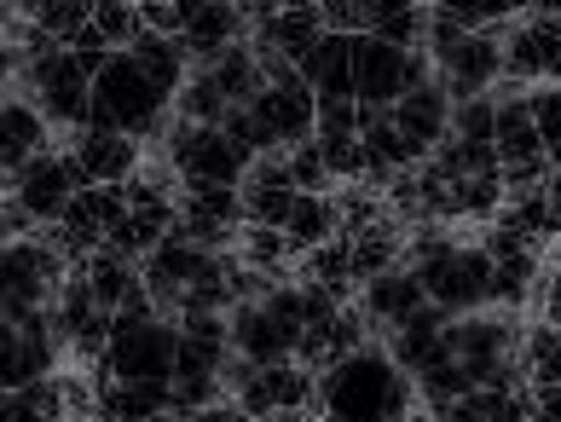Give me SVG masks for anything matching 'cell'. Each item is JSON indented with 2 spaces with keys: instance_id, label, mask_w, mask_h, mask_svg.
Listing matches in <instances>:
<instances>
[{
  "instance_id": "1",
  "label": "cell",
  "mask_w": 561,
  "mask_h": 422,
  "mask_svg": "<svg viewBox=\"0 0 561 422\" xmlns=\"http://www.w3.org/2000/svg\"><path fill=\"white\" fill-rule=\"evenodd\" d=\"M411 406H417V383L382 347H365L319 376L324 422H400V417H411Z\"/></svg>"
},
{
  "instance_id": "2",
  "label": "cell",
  "mask_w": 561,
  "mask_h": 422,
  "mask_svg": "<svg viewBox=\"0 0 561 422\" xmlns=\"http://www.w3.org/2000/svg\"><path fill=\"white\" fill-rule=\"evenodd\" d=\"M12 99H30L47 128H88V104H93V76L76 65L70 47H47L41 58H30L24 76H18Z\"/></svg>"
},
{
  "instance_id": "3",
  "label": "cell",
  "mask_w": 561,
  "mask_h": 422,
  "mask_svg": "<svg viewBox=\"0 0 561 422\" xmlns=\"http://www.w3.org/2000/svg\"><path fill=\"white\" fill-rule=\"evenodd\" d=\"M174 358H180V324L139 319V312H111L105 365L116 383H174Z\"/></svg>"
},
{
  "instance_id": "4",
  "label": "cell",
  "mask_w": 561,
  "mask_h": 422,
  "mask_svg": "<svg viewBox=\"0 0 561 422\" xmlns=\"http://www.w3.org/2000/svg\"><path fill=\"white\" fill-rule=\"evenodd\" d=\"M151 157H169L174 174H180V192L185 185H243L249 174V151H238L232 139H226L220 128H192V122H169V139H162V151Z\"/></svg>"
},
{
  "instance_id": "5",
  "label": "cell",
  "mask_w": 561,
  "mask_h": 422,
  "mask_svg": "<svg viewBox=\"0 0 561 422\" xmlns=\"http://www.w3.org/2000/svg\"><path fill=\"white\" fill-rule=\"evenodd\" d=\"M417 278L428 289V301L446 307L451 319H469V312L492 307V255L481 243H469V238L457 243L451 255H440L434 266H423Z\"/></svg>"
},
{
  "instance_id": "6",
  "label": "cell",
  "mask_w": 561,
  "mask_h": 422,
  "mask_svg": "<svg viewBox=\"0 0 561 422\" xmlns=\"http://www.w3.org/2000/svg\"><path fill=\"white\" fill-rule=\"evenodd\" d=\"M504 76L533 88V81H561V24L550 7H527L504 35Z\"/></svg>"
},
{
  "instance_id": "7",
  "label": "cell",
  "mask_w": 561,
  "mask_h": 422,
  "mask_svg": "<svg viewBox=\"0 0 561 422\" xmlns=\"http://www.w3.org/2000/svg\"><path fill=\"white\" fill-rule=\"evenodd\" d=\"M76 192H81V174H76V162L65 151L35 157L24 174H18V185H12L18 208H24L35 226H58V220H65V208L76 203Z\"/></svg>"
},
{
  "instance_id": "8",
  "label": "cell",
  "mask_w": 561,
  "mask_h": 422,
  "mask_svg": "<svg viewBox=\"0 0 561 422\" xmlns=\"http://www.w3.org/2000/svg\"><path fill=\"white\" fill-rule=\"evenodd\" d=\"M353 99L365 111H393L405 99V53L377 35H353Z\"/></svg>"
},
{
  "instance_id": "9",
  "label": "cell",
  "mask_w": 561,
  "mask_h": 422,
  "mask_svg": "<svg viewBox=\"0 0 561 422\" xmlns=\"http://www.w3.org/2000/svg\"><path fill=\"white\" fill-rule=\"evenodd\" d=\"M238 41H249V18L243 7H226V0H197L185 12V35H180V53L192 70H209L220 53H232Z\"/></svg>"
},
{
  "instance_id": "10",
  "label": "cell",
  "mask_w": 561,
  "mask_h": 422,
  "mask_svg": "<svg viewBox=\"0 0 561 422\" xmlns=\"http://www.w3.org/2000/svg\"><path fill=\"white\" fill-rule=\"evenodd\" d=\"M65 157L76 162L81 192H88V185H128L139 168H145V145L128 139V134H93V128H81Z\"/></svg>"
},
{
  "instance_id": "11",
  "label": "cell",
  "mask_w": 561,
  "mask_h": 422,
  "mask_svg": "<svg viewBox=\"0 0 561 422\" xmlns=\"http://www.w3.org/2000/svg\"><path fill=\"white\" fill-rule=\"evenodd\" d=\"M522 319L515 312H469V319H451L446 324V353L457 358L463 370L474 365H492V358H504L522 347Z\"/></svg>"
},
{
  "instance_id": "12",
  "label": "cell",
  "mask_w": 561,
  "mask_h": 422,
  "mask_svg": "<svg viewBox=\"0 0 561 422\" xmlns=\"http://www.w3.org/2000/svg\"><path fill=\"white\" fill-rule=\"evenodd\" d=\"M238 406L249 411V422H261V417H273V411H289V417L319 411V376L301 370L296 358H289V365H266L255 376V388L238 394Z\"/></svg>"
},
{
  "instance_id": "13",
  "label": "cell",
  "mask_w": 561,
  "mask_h": 422,
  "mask_svg": "<svg viewBox=\"0 0 561 422\" xmlns=\"http://www.w3.org/2000/svg\"><path fill=\"white\" fill-rule=\"evenodd\" d=\"M249 111H255V122L284 145V151H301V145H313V134H319V99L307 81H296V88H266Z\"/></svg>"
},
{
  "instance_id": "14",
  "label": "cell",
  "mask_w": 561,
  "mask_h": 422,
  "mask_svg": "<svg viewBox=\"0 0 561 422\" xmlns=\"http://www.w3.org/2000/svg\"><path fill=\"white\" fill-rule=\"evenodd\" d=\"M393 128L411 139L417 162H428V157L451 139V99H446V88H440V76H434L428 88L405 93L400 104H393Z\"/></svg>"
},
{
  "instance_id": "15",
  "label": "cell",
  "mask_w": 561,
  "mask_h": 422,
  "mask_svg": "<svg viewBox=\"0 0 561 422\" xmlns=\"http://www.w3.org/2000/svg\"><path fill=\"white\" fill-rule=\"evenodd\" d=\"M226 319H232V353L255 358L261 370H266V365H289V358H296V347H301V330L278 324L266 307H232Z\"/></svg>"
},
{
  "instance_id": "16",
  "label": "cell",
  "mask_w": 561,
  "mask_h": 422,
  "mask_svg": "<svg viewBox=\"0 0 561 422\" xmlns=\"http://www.w3.org/2000/svg\"><path fill=\"white\" fill-rule=\"evenodd\" d=\"M53 151V128L30 99H0V168L24 174L35 157Z\"/></svg>"
},
{
  "instance_id": "17",
  "label": "cell",
  "mask_w": 561,
  "mask_h": 422,
  "mask_svg": "<svg viewBox=\"0 0 561 422\" xmlns=\"http://www.w3.org/2000/svg\"><path fill=\"white\" fill-rule=\"evenodd\" d=\"M359 307H365L382 330H400L411 312H423V307H428V289H423L417 272L393 266V272H382V278H370V284L359 289Z\"/></svg>"
},
{
  "instance_id": "18",
  "label": "cell",
  "mask_w": 561,
  "mask_h": 422,
  "mask_svg": "<svg viewBox=\"0 0 561 422\" xmlns=\"http://www.w3.org/2000/svg\"><path fill=\"white\" fill-rule=\"evenodd\" d=\"M301 81L313 88V99H353V35L330 30L319 47L301 58Z\"/></svg>"
},
{
  "instance_id": "19",
  "label": "cell",
  "mask_w": 561,
  "mask_h": 422,
  "mask_svg": "<svg viewBox=\"0 0 561 422\" xmlns=\"http://www.w3.org/2000/svg\"><path fill=\"white\" fill-rule=\"evenodd\" d=\"M174 417V383H111L99 394V422H157Z\"/></svg>"
},
{
  "instance_id": "20",
  "label": "cell",
  "mask_w": 561,
  "mask_h": 422,
  "mask_svg": "<svg viewBox=\"0 0 561 422\" xmlns=\"http://www.w3.org/2000/svg\"><path fill=\"white\" fill-rule=\"evenodd\" d=\"M220 88V99L232 104V111H249V104H255L261 93H266V76H261V58H255V47H249V41H238L232 53H220L209 70H203Z\"/></svg>"
},
{
  "instance_id": "21",
  "label": "cell",
  "mask_w": 561,
  "mask_h": 422,
  "mask_svg": "<svg viewBox=\"0 0 561 422\" xmlns=\"http://www.w3.org/2000/svg\"><path fill=\"white\" fill-rule=\"evenodd\" d=\"M336 226H342L336 197H301V192H296V203H289V220H284V238H289V249H296V255H307V249H319V243L336 238Z\"/></svg>"
},
{
  "instance_id": "22",
  "label": "cell",
  "mask_w": 561,
  "mask_h": 422,
  "mask_svg": "<svg viewBox=\"0 0 561 422\" xmlns=\"http://www.w3.org/2000/svg\"><path fill=\"white\" fill-rule=\"evenodd\" d=\"M128 53H134V65L151 76V88L169 93V99L185 88V81H192V65H185L180 41H162V35H145V30H139V41H134Z\"/></svg>"
},
{
  "instance_id": "23",
  "label": "cell",
  "mask_w": 561,
  "mask_h": 422,
  "mask_svg": "<svg viewBox=\"0 0 561 422\" xmlns=\"http://www.w3.org/2000/svg\"><path fill=\"white\" fill-rule=\"evenodd\" d=\"M538 278H545V266H538V249L497 255V261H492V307H515V312H522V307L533 301Z\"/></svg>"
},
{
  "instance_id": "24",
  "label": "cell",
  "mask_w": 561,
  "mask_h": 422,
  "mask_svg": "<svg viewBox=\"0 0 561 422\" xmlns=\"http://www.w3.org/2000/svg\"><path fill=\"white\" fill-rule=\"evenodd\" d=\"M522 365L533 388H561V330L545 319H527L522 330Z\"/></svg>"
},
{
  "instance_id": "25",
  "label": "cell",
  "mask_w": 561,
  "mask_h": 422,
  "mask_svg": "<svg viewBox=\"0 0 561 422\" xmlns=\"http://www.w3.org/2000/svg\"><path fill=\"white\" fill-rule=\"evenodd\" d=\"M301 284L336 289L347 301V295H353V249H347V238H330L319 249H307V255H301Z\"/></svg>"
},
{
  "instance_id": "26",
  "label": "cell",
  "mask_w": 561,
  "mask_h": 422,
  "mask_svg": "<svg viewBox=\"0 0 561 422\" xmlns=\"http://www.w3.org/2000/svg\"><path fill=\"white\" fill-rule=\"evenodd\" d=\"M284 255H296V249H289V238L278 226H243L238 231V261L266 272L273 284H284Z\"/></svg>"
},
{
  "instance_id": "27",
  "label": "cell",
  "mask_w": 561,
  "mask_h": 422,
  "mask_svg": "<svg viewBox=\"0 0 561 422\" xmlns=\"http://www.w3.org/2000/svg\"><path fill=\"white\" fill-rule=\"evenodd\" d=\"M226 111H232V104L220 99V88L203 70H192V81L174 93V122H192V128H220Z\"/></svg>"
},
{
  "instance_id": "28",
  "label": "cell",
  "mask_w": 561,
  "mask_h": 422,
  "mask_svg": "<svg viewBox=\"0 0 561 422\" xmlns=\"http://www.w3.org/2000/svg\"><path fill=\"white\" fill-rule=\"evenodd\" d=\"M377 41H388V47H400V53H417L423 41H428V7H405V0H382V18H377V30H370Z\"/></svg>"
},
{
  "instance_id": "29",
  "label": "cell",
  "mask_w": 561,
  "mask_h": 422,
  "mask_svg": "<svg viewBox=\"0 0 561 422\" xmlns=\"http://www.w3.org/2000/svg\"><path fill=\"white\" fill-rule=\"evenodd\" d=\"M30 18L53 47H76V35L93 24V7H81V0H53V7H30Z\"/></svg>"
},
{
  "instance_id": "30",
  "label": "cell",
  "mask_w": 561,
  "mask_h": 422,
  "mask_svg": "<svg viewBox=\"0 0 561 422\" xmlns=\"http://www.w3.org/2000/svg\"><path fill=\"white\" fill-rule=\"evenodd\" d=\"M469 388H474V383H469V370L457 365V358H446V365H434L428 376H417V399H423L434 417H440L446 406H457V399H463Z\"/></svg>"
},
{
  "instance_id": "31",
  "label": "cell",
  "mask_w": 561,
  "mask_h": 422,
  "mask_svg": "<svg viewBox=\"0 0 561 422\" xmlns=\"http://www.w3.org/2000/svg\"><path fill=\"white\" fill-rule=\"evenodd\" d=\"M93 30H99V41H105L111 53H128L139 41V7H128V0H99Z\"/></svg>"
},
{
  "instance_id": "32",
  "label": "cell",
  "mask_w": 561,
  "mask_h": 422,
  "mask_svg": "<svg viewBox=\"0 0 561 422\" xmlns=\"http://www.w3.org/2000/svg\"><path fill=\"white\" fill-rule=\"evenodd\" d=\"M451 139H463V145H492V139H497V104H492L486 93L451 104Z\"/></svg>"
},
{
  "instance_id": "33",
  "label": "cell",
  "mask_w": 561,
  "mask_h": 422,
  "mask_svg": "<svg viewBox=\"0 0 561 422\" xmlns=\"http://www.w3.org/2000/svg\"><path fill=\"white\" fill-rule=\"evenodd\" d=\"M289 185H296L301 197H336V180H330L319 145H301V151H289Z\"/></svg>"
},
{
  "instance_id": "34",
  "label": "cell",
  "mask_w": 561,
  "mask_h": 422,
  "mask_svg": "<svg viewBox=\"0 0 561 422\" xmlns=\"http://www.w3.org/2000/svg\"><path fill=\"white\" fill-rule=\"evenodd\" d=\"M319 145V157L330 168V180L336 185H353V180H365V145L359 134H342V139H313Z\"/></svg>"
},
{
  "instance_id": "35",
  "label": "cell",
  "mask_w": 561,
  "mask_h": 422,
  "mask_svg": "<svg viewBox=\"0 0 561 422\" xmlns=\"http://www.w3.org/2000/svg\"><path fill=\"white\" fill-rule=\"evenodd\" d=\"M58 399H65V422H99V388L88 370L58 365Z\"/></svg>"
},
{
  "instance_id": "36",
  "label": "cell",
  "mask_w": 561,
  "mask_h": 422,
  "mask_svg": "<svg viewBox=\"0 0 561 422\" xmlns=\"http://www.w3.org/2000/svg\"><path fill=\"white\" fill-rule=\"evenodd\" d=\"M220 399H226L220 376H174V422L203 417L209 406H220Z\"/></svg>"
},
{
  "instance_id": "37",
  "label": "cell",
  "mask_w": 561,
  "mask_h": 422,
  "mask_svg": "<svg viewBox=\"0 0 561 422\" xmlns=\"http://www.w3.org/2000/svg\"><path fill=\"white\" fill-rule=\"evenodd\" d=\"M533 128L545 139V151L556 157L561 151V81H545V88H533Z\"/></svg>"
},
{
  "instance_id": "38",
  "label": "cell",
  "mask_w": 561,
  "mask_h": 422,
  "mask_svg": "<svg viewBox=\"0 0 561 422\" xmlns=\"http://www.w3.org/2000/svg\"><path fill=\"white\" fill-rule=\"evenodd\" d=\"M185 12H192V7H174V0H145V7H139V30L145 35H162V41H180L185 35Z\"/></svg>"
},
{
  "instance_id": "39",
  "label": "cell",
  "mask_w": 561,
  "mask_h": 422,
  "mask_svg": "<svg viewBox=\"0 0 561 422\" xmlns=\"http://www.w3.org/2000/svg\"><path fill=\"white\" fill-rule=\"evenodd\" d=\"M359 134V99H319V134L313 139H342Z\"/></svg>"
},
{
  "instance_id": "40",
  "label": "cell",
  "mask_w": 561,
  "mask_h": 422,
  "mask_svg": "<svg viewBox=\"0 0 561 422\" xmlns=\"http://www.w3.org/2000/svg\"><path fill=\"white\" fill-rule=\"evenodd\" d=\"M497 406H504V394H486V388H469L457 406H446L434 422H497Z\"/></svg>"
},
{
  "instance_id": "41",
  "label": "cell",
  "mask_w": 561,
  "mask_h": 422,
  "mask_svg": "<svg viewBox=\"0 0 561 422\" xmlns=\"http://www.w3.org/2000/svg\"><path fill=\"white\" fill-rule=\"evenodd\" d=\"M347 301L336 289H319V284H301V319H307V330H319V324H336V312H342Z\"/></svg>"
},
{
  "instance_id": "42",
  "label": "cell",
  "mask_w": 561,
  "mask_h": 422,
  "mask_svg": "<svg viewBox=\"0 0 561 422\" xmlns=\"http://www.w3.org/2000/svg\"><path fill=\"white\" fill-rule=\"evenodd\" d=\"M18 399H24V406H30L35 417H53V422H65V399H58V370H53V376H41V383H30V388L18 394Z\"/></svg>"
},
{
  "instance_id": "43",
  "label": "cell",
  "mask_w": 561,
  "mask_h": 422,
  "mask_svg": "<svg viewBox=\"0 0 561 422\" xmlns=\"http://www.w3.org/2000/svg\"><path fill=\"white\" fill-rule=\"evenodd\" d=\"M255 376H261L255 358H243V353H226V358H220V388H226V399L249 394V388H255Z\"/></svg>"
},
{
  "instance_id": "44",
  "label": "cell",
  "mask_w": 561,
  "mask_h": 422,
  "mask_svg": "<svg viewBox=\"0 0 561 422\" xmlns=\"http://www.w3.org/2000/svg\"><path fill=\"white\" fill-rule=\"evenodd\" d=\"M0 422H47V417H35L18 394H0Z\"/></svg>"
},
{
  "instance_id": "45",
  "label": "cell",
  "mask_w": 561,
  "mask_h": 422,
  "mask_svg": "<svg viewBox=\"0 0 561 422\" xmlns=\"http://www.w3.org/2000/svg\"><path fill=\"white\" fill-rule=\"evenodd\" d=\"M203 422H249V411L238 406V399H220V406L203 411Z\"/></svg>"
},
{
  "instance_id": "46",
  "label": "cell",
  "mask_w": 561,
  "mask_h": 422,
  "mask_svg": "<svg viewBox=\"0 0 561 422\" xmlns=\"http://www.w3.org/2000/svg\"><path fill=\"white\" fill-rule=\"evenodd\" d=\"M400 422H428V417H417V411H411V417H400Z\"/></svg>"
},
{
  "instance_id": "47",
  "label": "cell",
  "mask_w": 561,
  "mask_h": 422,
  "mask_svg": "<svg viewBox=\"0 0 561 422\" xmlns=\"http://www.w3.org/2000/svg\"><path fill=\"white\" fill-rule=\"evenodd\" d=\"M550 18H556V24H561V7H550Z\"/></svg>"
},
{
  "instance_id": "48",
  "label": "cell",
  "mask_w": 561,
  "mask_h": 422,
  "mask_svg": "<svg viewBox=\"0 0 561 422\" xmlns=\"http://www.w3.org/2000/svg\"><path fill=\"white\" fill-rule=\"evenodd\" d=\"M550 162H556V174H561V151H556V157H550Z\"/></svg>"
},
{
  "instance_id": "49",
  "label": "cell",
  "mask_w": 561,
  "mask_h": 422,
  "mask_svg": "<svg viewBox=\"0 0 561 422\" xmlns=\"http://www.w3.org/2000/svg\"><path fill=\"white\" fill-rule=\"evenodd\" d=\"M185 422H203V417H185Z\"/></svg>"
}]
</instances>
